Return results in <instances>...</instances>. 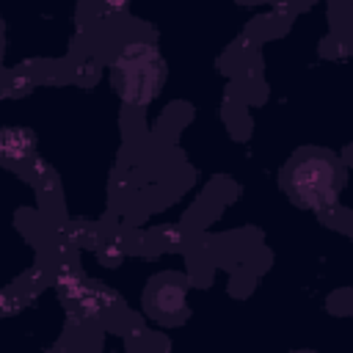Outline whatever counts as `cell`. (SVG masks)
I'll return each mask as SVG.
<instances>
[{
    "instance_id": "cell-1",
    "label": "cell",
    "mask_w": 353,
    "mask_h": 353,
    "mask_svg": "<svg viewBox=\"0 0 353 353\" xmlns=\"http://www.w3.org/2000/svg\"><path fill=\"white\" fill-rule=\"evenodd\" d=\"M290 188L303 204H312V207L325 204L334 199V190H336V168L325 157L301 160L290 176Z\"/></svg>"
}]
</instances>
